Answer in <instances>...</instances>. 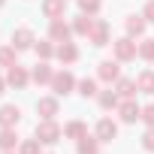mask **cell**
<instances>
[{"mask_svg":"<svg viewBox=\"0 0 154 154\" xmlns=\"http://www.w3.org/2000/svg\"><path fill=\"white\" fill-rule=\"evenodd\" d=\"M36 139L45 142V145H54V142L60 139V127H57L51 118H45L42 124H36Z\"/></svg>","mask_w":154,"mask_h":154,"instance_id":"cell-1","label":"cell"},{"mask_svg":"<svg viewBox=\"0 0 154 154\" xmlns=\"http://www.w3.org/2000/svg\"><path fill=\"white\" fill-rule=\"evenodd\" d=\"M51 85H54V94H57V97H63V94H69V91H72L75 79H72V72H57L54 79H51Z\"/></svg>","mask_w":154,"mask_h":154,"instance_id":"cell-2","label":"cell"},{"mask_svg":"<svg viewBox=\"0 0 154 154\" xmlns=\"http://www.w3.org/2000/svg\"><path fill=\"white\" fill-rule=\"evenodd\" d=\"M115 57H118V60H133V57H136V42L118 39V42H115Z\"/></svg>","mask_w":154,"mask_h":154,"instance_id":"cell-3","label":"cell"},{"mask_svg":"<svg viewBox=\"0 0 154 154\" xmlns=\"http://www.w3.org/2000/svg\"><path fill=\"white\" fill-rule=\"evenodd\" d=\"M115 136H118V127H115V121L103 118V121L97 124V139H100V142H112Z\"/></svg>","mask_w":154,"mask_h":154,"instance_id":"cell-4","label":"cell"},{"mask_svg":"<svg viewBox=\"0 0 154 154\" xmlns=\"http://www.w3.org/2000/svg\"><path fill=\"white\" fill-rule=\"evenodd\" d=\"M18 118H21L18 106H3V109H0V127H15Z\"/></svg>","mask_w":154,"mask_h":154,"instance_id":"cell-5","label":"cell"},{"mask_svg":"<svg viewBox=\"0 0 154 154\" xmlns=\"http://www.w3.org/2000/svg\"><path fill=\"white\" fill-rule=\"evenodd\" d=\"M88 36H91L94 45H106V42H109V24H106V21H97L94 30H91Z\"/></svg>","mask_w":154,"mask_h":154,"instance_id":"cell-6","label":"cell"},{"mask_svg":"<svg viewBox=\"0 0 154 154\" xmlns=\"http://www.w3.org/2000/svg\"><path fill=\"white\" fill-rule=\"evenodd\" d=\"M142 118V109L133 103V100H127V103H121V121H127V124H133V121H139Z\"/></svg>","mask_w":154,"mask_h":154,"instance_id":"cell-7","label":"cell"},{"mask_svg":"<svg viewBox=\"0 0 154 154\" xmlns=\"http://www.w3.org/2000/svg\"><path fill=\"white\" fill-rule=\"evenodd\" d=\"M12 45H15V48H30V45H33V30H27V27L15 30V33H12Z\"/></svg>","mask_w":154,"mask_h":154,"instance_id":"cell-8","label":"cell"},{"mask_svg":"<svg viewBox=\"0 0 154 154\" xmlns=\"http://www.w3.org/2000/svg\"><path fill=\"white\" fill-rule=\"evenodd\" d=\"M6 82L15 85V88H24V85H27V72H24L18 63H12V66H9V75H6Z\"/></svg>","mask_w":154,"mask_h":154,"instance_id":"cell-9","label":"cell"},{"mask_svg":"<svg viewBox=\"0 0 154 154\" xmlns=\"http://www.w3.org/2000/svg\"><path fill=\"white\" fill-rule=\"evenodd\" d=\"M118 75H121V69H118L115 60H103V63H100V79H103V82H115Z\"/></svg>","mask_w":154,"mask_h":154,"instance_id":"cell-10","label":"cell"},{"mask_svg":"<svg viewBox=\"0 0 154 154\" xmlns=\"http://www.w3.org/2000/svg\"><path fill=\"white\" fill-rule=\"evenodd\" d=\"M57 57H60L63 63H72V60H79V48H75L72 42H60V45H57Z\"/></svg>","mask_w":154,"mask_h":154,"instance_id":"cell-11","label":"cell"},{"mask_svg":"<svg viewBox=\"0 0 154 154\" xmlns=\"http://www.w3.org/2000/svg\"><path fill=\"white\" fill-rule=\"evenodd\" d=\"M136 88H139L142 94H154V72H151V69L139 72V79H136Z\"/></svg>","mask_w":154,"mask_h":154,"instance_id":"cell-12","label":"cell"},{"mask_svg":"<svg viewBox=\"0 0 154 154\" xmlns=\"http://www.w3.org/2000/svg\"><path fill=\"white\" fill-rule=\"evenodd\" d=\"M36 112H39L42 118H54V115H57V100H51V97L39 100V103H36Z\"/></svg>","mask_w":154,"mask_h":154,"instance_id":"cell-13","label":"cell"},{"mask_svg":"<svg viewBox=\"0 0 154 154\" xmlns=\"http://www.w3.org/2000/svg\"><path fill=\"white\" fill-rule=\"evenodd\" d=\"M42 12L54 21V18H60V12H63V0H45L42 3Z\"/></svg>","mask_w":154,"mask_h":154,"instance_id":"cell-14","label":"cell"},{"mask_svg":"<svg viewBox=\"0 0 154 154\" xmlns=\"http://www.w3.org/2000/svg\"><path fill=\"white\" fill-rule=\"evenodd\" d=\"M15 142H18V136L12 133V127H3V130H0V148H3V151L15 148Z\"/></svg>","mask_w":154,"mask_h":154,"instance_id":"cell-15","label":"cell"},{"mask_svg":"<svg viewBox=\"0 0 154 154\" xmlns=\"http://www.w3.org/2000/svg\"><path fill=\"white\" fill-rule=\"evenodd\" d=\"M127 30L136 33V36H142L145 33V15H130L127 18Z\"/></svg>","mask_w":154,"mask_h":154,"instance_id":"cell-16","label":"cell"},{"mask_svg":"<svg viewBox=\"0 0 154 154\" xmlns=\"http://www.w3.org/2000/svg\"><path fill=\"white\" fill-rule=\"evenodd\" d=\"M66 36H69V27H66L60 18H54V21H51V39H60V42H66Z\"/></svg>","mask_w":154,"mask_h":154,"instance_id":"cell-17","label":"cell"},{"mask_svg":"<svg viewBox=\"0 0 154 154\" xmlns=\"http://www.w3.org/2000/svg\"><path fill=\"white\" fill-rule=\"evenodd\" d=\"M136 91H139V88H136V82H133V79H121V82H118V94H121V97H127V100H130Z\"/></svg>","mask_w":154,"mask_h":154,"instance_id":"cell-18","label":"cell"},{"mask_svg":"<svg viewBox=\"0 0 154 154\" xmlns=\"http://www.w3.org/2000/svg\"><path fill=\"white\" fill-rule=\"evenodd\" d=\"M54 75H51V69H48V63H36V69H33V82H51Z\"/></svg>","mask_w":154,"mask_h":154,"instance_id":"cell-19","label":"cell"},{"mask_svg":"<svg viewBox=\"0 0 154 154\" xmlns=\"http://www.w3.org/2000/svg\"><path fill=\"white\" fill-rule=\"evenodd\" d=\"M69 139H85V124L82 121H72V124H66V130H63Z\"/></svg>","mask_w":154,"mask_h":154,"instance_id":"cell-20","label":"cell"},{"mask_svg":"<svg viewBox=\"0 0 154 154\" xmlns=\"http://www.w3.org/2000/svg\"><path fill=\"white\" fill-rule=\"evenodd\" d=\"M79 94H82V97H94V94H97V82H94V79H82V82H79Z\"/></svg>","mask_w":154,"mask_h":154,"instance_id":"cell-21","label":"cell"},{"mask_svg":"<svg viewBox=\"0 0 154 154\" xmlns=\"http://www.w3.org/2000/svg\"><path fill=\"white\" fill-rule=\"evenodd\" d=\"M100 106H103V109H115V106H118V94H115V91H103V94H100Z\"/></svg>","mask_w":154,"mask_h":154,"instance_id":"cell-22","label":"cell"},{"mask_svg":"<svg viewBox=\"0 0 154 154\" xmlns=\"http://www.w3.org/2000/svg\"><path fill=\"white\" fill-rule=\"evenodd\" d=\"M0 63H3V66H12L15 63V45L12 48H0Z\"/></svg>","mask_w":154,"mask_h":154,"instance_id":"cell-23","label":"cell"},{"mask_svg":"<svg viewBox=\"0 0 154 154\" xmlns=\"http://www.w3.org/2000/svg\"><path fill=\"white\" fill-rule=\"evenodd\" d=\"M139 54H142L145 60H154V39H145V42L139 45Z\"/></svg>","mask_w":154,"mask_h":154,"instance_id":"cell-24","label":"cell"},{"mask_svg":"<svg viewBox=\"0 0 154 154\" xmlns=\"http://www.w3.org/2000/svg\"><path fill=\"white\" fill-rule=\"evenodd\" d=\"M91 30H94L91 18H75V33H91Z\"/></svg>","mask_w":154,"mask_h":154,"instance_id":"cell-25","label":"cell"},{"mask_svg":"<svg viewBox=\"0 0 154 154\" xmlns=\"http://www.w3.org/2000/svg\"><path fill=\"white\" fill-rule=\"evenodd\" d=\"M21 154H39V139H27L21 145Z\"/></svg>","mask_w":154,"mask_h":154,"instance_id":"cell-26","label":"cell"},{"mask_svg":"<svg viewBox=\"0 0 154 154\" xmlns=\"http://www.w3.org/2000/svg\"><path fill=\"white\" fill-rule=\"evenodd\" d=\"M79 6H82V12H91L94 15L100 9V0H79Z\"/></svg>","mask_w":154,"mask_h":154,"instance_id":"cell-27","label":"cell"},{"mask_svg":"<svg viewBox=\"0 0 154 154\" xmlns=\"http://www.w3.org/2000/svg\"><path fill=\"white\" fill-rule=\"evenodd\" d=\"M142 148H145V151H154V127L142 136Z\"/></svg>","mask_w":154,"mask_h":154,"instance_id":"cell-28","label":"cell"},{"mask_svg":"<svg viewBox=\"0 0 154 154\" xmlns=\"http://www.w3.org/2000/svg\"><path fill=\"white\" fill-rule=\"evenodd\" d=\"M142 121H145L148 127H154V106H145V109H142Z\"/></svg>","mask_w":154,"mask_h":154,"instance_id":"cell-29","label":"cell"},{"mask_svg":"<svg viewBox=\"0 0 154 154\" xmlns=\"http://www.w3.org/2000/svg\"><path fill=\"white\" fill-rule=\"evenodd\" d=\"M51 51H54V48H51L48 42H39V45H36V54H39V57H51Z\"/></svg>","mask_w":154,"mask_h":154,"instance_id":"cell-30","label":"cell"},{"mask_svg":"<svg viewBox=\"0 0 154 154\" xmlns=\"http://www.w3.org/2000/svg\"><path fill=\"white\" fill-rule=\"evenodd\" d=\"M145 21H154V0H148V6H145Z\"/></svg>","mask_w":154,"mask_h":154,"instance_id":"cell-31","label":"cell"},{"mask_svg":"<svg viewBox=\"0 0 154 154\" xmlns=\"http://www.w3.org/2000/svg\"><path fill=\"white\" fill-rule=\"evenodd\" d=\"M3 85H6V82H3V79H0V94H3Z\"/></svg>","mask_w":154,"mask_h":154,"instance_id":"cell-32","label":"cell"},{"mask_svg":"<svg viewBox=\"0 0 154 154\" xmlns=\"http://www.w3.org/2000/svg\"><path fill=\"white\" fill-rule=\"evenodd\" d=\"M0 6H3V0H0Z\"/></svg>","mask_w":154,"mask_h":154,"instance_id":"cell-33","label":"cell"}]
</instances>
